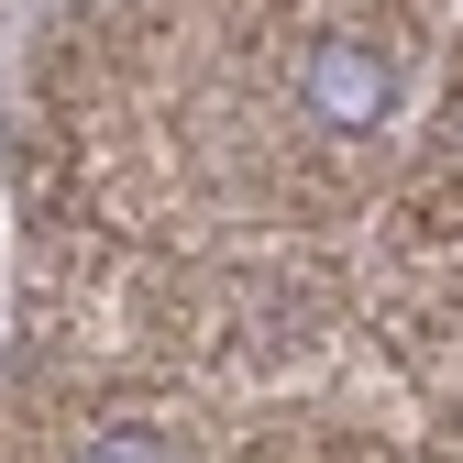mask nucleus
<instances>
[{"instance_id": "nucleus-2", "label": "nucleus", "mask_w": 463, "mask_h": 463, "mask_svg": "<svg viewBox=\"0 0 463 463\" xmlns=\"http://www.w3.org/2000/svg\"><path fill=\"white\" fill-rule=\"evenodd\" d=\"M78 463H177V452H165L144 420H110V430H89V452Z\"/></svg>"}, {"instance_id": "nucleus-1", "label": "nucleus", "mask_w": 463, "mask_h": 463, "mask_svg": "<svg viewBox=\"0 0 463 463\" xmlns=\"http://www.w3.org/2000/svg\"><path fill=\"white\" fill-rule=\"evenodd\" d=\"M298 110L320 133H375L386 110H397V67H386V44H354V33H320L298 55Z\"/></svg>"}]
</instances>
